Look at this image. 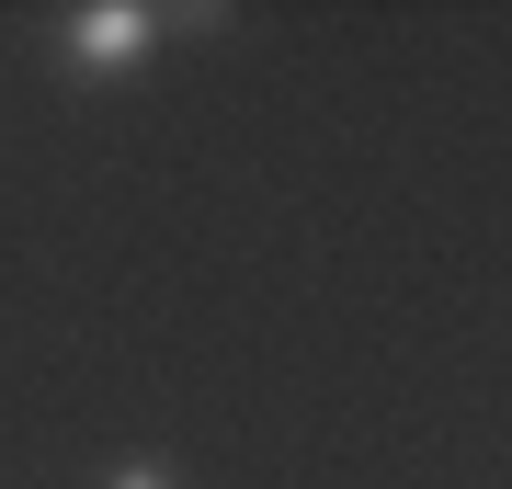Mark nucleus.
<instances>
[{
  "label": "nucleus",
  "instance_id": "obj_1",
  "mask_svg": "<svg viewBox=\"0 0 512 489\" xmlns=\"http://www.w3.org/2000/svg\"><path fill=\"white\" fill-rule=\"evenodd\" d=\"M194 23H217V12H160V0H80V12H57V23H46V46H57V80L103 91V80H137L148 57H160L171 35H194Z\"/></svg>",
  "mask_w": 512,
  "mask_h": 489
},
{
  "label": "nucleus",
  "instance_id": "obj_2",
  "mask_svg": "<svg viewBox=\"0 0 512 489\" xmlns=\"http://www.w3.org/2000/svg\"><path fill=\"white\" fill-rule=\"evenodd\" d=\"M103 489H183V467H171V455H114Z\"/></svg>",
  "mask_w": 512,
  "mask_h": 489
}]
</instances>
